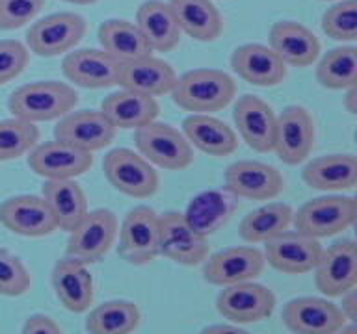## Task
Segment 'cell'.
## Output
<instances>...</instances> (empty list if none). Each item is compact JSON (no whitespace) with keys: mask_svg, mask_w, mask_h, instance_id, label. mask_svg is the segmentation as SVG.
Returning a JSON list of instances; mask_svg holds the SVG:
<instances>
[{"mask_svg":"<svg viewBox=\"0 0 357 334\" xmlns=\"http://www.w3.org/2000/svg\"><path fill=\"white\" fill-rule=\"evenodd\" d=\"M231 67L244 82L259 88H275L289 74V65L268 45L261 43H245L234 49Z\"/></svg>","mask_w":357,"mask_h":334,"instance_id":"44dd1931","label":"cell"},{"mask_svg":"<svg viewBox=\"0 0 357 334\" xmlns=\"http://www.w3.org/2000/svg\"><path fill=\"white\" fill-rule=\"evenodd\" d=\"M342 297V303H340V312H342V316L348 323L351 325H356V317H357V295H356V288L348 289L346 294L340 295Z\"/></svg>","mask_w":357,"mask_h":334,"instance_id":"7bdbcfd3","label":"cell"},{"mask_svg":"<svg viewBox=\"0 0 357 334\" xmlns=\"http://www.w3.org/2000/svg\"><path fill=\"white\" fill-rule=\"evenodd\" d=\"M63 2H69V4H77V6H89V4H95L97 0H63Z\"/></svg>","mask_w":357,"mask_h":334,"instance_id":"bcb514c9","label":"cell"},{"mask_svg":"<svg viewBox=\"0 0 357 334\" xmlns=\"http://www.w3.org/2000/svg\"><path fill=\"white\" fill-rule=\"evenodd\" d=\"M106 180L121 193L132 199H149L158 191L160 178L155 166L147 161L138 150L114 149L102 160Z\"/></svg>","mask_w":357,"mask_h":334,"instance_id":"8992f818","label":"cell"},{"mask_svg":"<svg viewBox=\"0 0 357 334\" xmlns=\"http://www.w3.org/2000/svg\"><path fill=\"white\" fill-rule=\"evenodd\" d=\"M314 284L326 297H340L357 286V247L354 239H339L322 249L314 266Z\"/></svg>","mask_w":357,"mask_h":334,"instance_id":"4fadbf2b","label":"cell"},{"mask_svg":"<svg viewBox=\"0 0 357 334\" xmlns=\"http://www.w3.org/2000/svg\"><path fill=\"white\" fill-rule=\"evenodd\" d=\"M317 141V125L303 106H289L278 116L273 150L287 166H298L311 154Z\"/></svg>","mask_w":357,"mask_h":334,"instance_id":"30bf717a","label":"cell"},{"mask_svg":"<svg viewBox=\"0 0 357 334\" xmlns=\"http://www.w3.org/2000/svg\"><path fill=\"white\" fill-rule=\"evenodd\" d=\"M0 223L10 232L24 238H43L58 230L43 195H15L6 199L0 205Z\"/></svg>","mask_w":357,"mask_h":334,"instance_id":"ffe728a7","label":"cell"},{"mask_svg":"<svg viewBox=\"0 0 357 334\" xmlns=\"http://www.w3.org/2000/svg\"><path fill=\"white\" fill-rule=\"evenodd\" d=\"M303 182L320 191H350L357 184V160L354 154L318 156L303 167Z\"/></svg>","mask_w":357,"mask_h":334,"instance_id":"f546056e","label":"cell"},{"mask_svg":"<svg viewBox=\"0 0 357 334\" xmlns=\"http://www.w3.org/2000/svg\"><path fill=\"white\" fill-rule=\"evenodd\" d=\"M181 32L201 43L216 41L223 32V17L212 0H169Z\"/></svg>","mask_w":357,"mask_h":334,"instance_id":"1f68e13d","label":"cell"},{"mask_svg":"<svg viewBox=\"0 0 357 334\" xmlns=\"http://www.w3.org/2000/svg\"><path fill=\"white\" fill-rule=\"evenodd\" d=\"M136 149L153 166L167 171H183L194 161V147L184 134L166 122L151 121L136 128Z\"/></svg>","mask_w":357,"mask_h":334,"instance_id":"277c9868","label":"cell"},{"mask_svg":"<svg viewBox=\"0 0 357 334\" xmlns=\"http://www.w3.org/2000/svg\"><path fill=\"white\" fill-rule=\"evenodd\" d=\"M160 255L181 266H199L211 255L208 238L190 227L181 212L160 216Z\"/></svg>","mask_w":357,"mask_h":334,"instance_id":"7c38bea8","label":"cell"},{"mask_svg":"<svg viewBox=\"0 0 357 334\" xmlns=\"http://www.w3.org/2000/svg\"><path fill=\"white\" fill-rule=\"evenodd\" d=\"M61 331L63 328L52 317L45 314H33L22 325V333L26 334H60Z\"/></svg>","mask_w":357,"mask_h":334,"instance_id":"b9f144b4","label":"cell"},{"mask_svg":"<svg viewBox=\"0 0 357 334\" xmlns=\"http://www.w3.org/2000/svg\"><path fill=\"white\" fill-rule=\"evenodd\" d=\"M100 111L110 119L117 130L119 128L136 130L147 122L156 121V117L160 113V106L151 95L121 88L100 102Z\"/></svg>","mask_w":357,"mask_h":334,"instance_id":"83f0119b","label":"cell"},{"mask_svg":"<svg viewBox=\"0 0 357 334\" xmlns=\"http://www.w3.org/2000/svg\"><path fill=\"white\" fill-rule=\"evenodd\" d=\"M284 327L298 334H333L346 331L339 305L322 297H296L281 312Z\"/></svg>","mask_w":357,"mask_h":334,"instance_id":"9a60e30c","label":"cell"},{"mask_svg":"<svg viewBox=\"0 0 357 334\" xmlns=\"http://www.w3.org/2000/svg\"><path fill=\"white\" fill-rule=\"evenodd\" d=\"M93 166V154L63 143L60 139L33 145L28 152V167L45 180L77 178Z\"/></svg>","mask_w":357,"mask_h":334,"instance_id":"5bb4252c","label":"cell"},{"mask_svg":"<svg viewBox=\"0 0 357 334\" xmlns=\"http://www.w3.org/2000/svg\"><path fill=\"white\" fill-rule=\"evenodd\" d=\"M357 200L351 195H326L307 200L292 216L294 230L322 239L348 230L356 223Z\"/></svg>","mask_w":357,"mask_h":334,"instance_id":"3957f363","label":"cell"},{"mask_svg":"<svg viewBox=\"0 0 357 334\" xmlns=\"http://www.w3.org/2000/svg\"><path fill=\"white\" fill-rule=\"evenodd\" d=\"M294 210L287 202H266L240 221V238L248 244H266L292 225Z\"/></svg>","mask_w":357,"mask_h":334,"instance_id":"836d02e7","label":"cell"},{"mask_svg":"<svg viewBox=\"0 0 357 334\" xmlns=\"http://www.w3.org/2000/svg\"><path fill=\"white\" fill-rule=\"evenodd\" d=\"M88 30L82 15L73 11L52 13L32 22L26 32V49L41 58L66 54L77 47Z\"/></svg>","mask_w":357,"mask_h":334,"instance_id":"52a82bcc","label":"cell"},{"mask_svg":"<svg viewBox=\"0 0 357 334\" xmlns=\"http://www.w3.org/2000/svg\"><path fill=\"white\" fill-rule=\"evenodd\" d=\"M317 80L326 89L344 91L356 86L357 80V49L354 45L331 49L318 61Z\"/></svg>","mask_w":357,"mask_h":334,"instance_id":"d590c367","label":"cell"},{"mask_svg":"<svg viewBox=\"0 0 357 334\" xmlns=\"http://www.w3.org/2000/svg\"><path fill=\"white\" fill-rule=\"evenodd\" d=\"M173 102L192 113H214L227 108L236 97V82L220 69H194L177 77Z\"/></svg>","mask_w":357,"mask_h":334,"instance_id":"6da1fadb","label":"cell"},{"mask_svg":"<svg viewBox=\"0 0 357 334\" xmlns=\"http://www.w3.org/2000/svg\"><path fill=\"white\" fill-rule=\"evenodd\" d=\"M99 41L102 50L121 63L153 54L138 24L125 19H110L102 22L99 28Z\"/></svg>","mask_w":357,"mask_h":334,"instance_id":"d6a6232c","label":"cell"},{"mask_svg":"<svg viewBox=\"0 0 357 334\" xmlns=\"http://www.w3.org/2000/svg\"><path fill=\"white\" fill-rule=\"evenodd\" d=\"M45 0H0V30H17L36 21Z\"/></svg>","mask_w":357,"mask_h":334,"instance_id":"ab89813d","label":"cell"},{"mask_svg":"<svg viewBox=\"0 0 357 334\" xmlns=\"http://www.w3.org/2000/svg\"><path fill=\"white\" fill-rule=\"evenodd\" d=\"M177 82V72L167 61L155 58L153 54L138 58V60L123 61L117 71V86L132 89L138 93L160 97L172 93Z\"/></svg>","mask_w":357,"mask_h":334,"instance_id":"cb8c5ba5","label":"cell"},{"mask_svg":"<svg viewBox=\"0 0 357 334\" xmlns=\"http://www.w3.org/2000/svg\"><path fill=\"white\" fill-rule=\"evenodd\" d=\"M225 188L238 199L272 200L284 189V178L270 164L238 160L225 169Z\"/></svg>","mask_w":357,"mask_h":334,"instance_id":"ac0fdd59","label":"cell"},{"mask_svg":"<svg viewBox=\"0 0 357 334\" xmlns=\"http://www.w3.org/2000/svg\"><path fill=\"white\" fill-rule=\"evenodd\" d=\"M233 119L238 136L250 149L261 154L272 152L278 116L266 100L257 95H242L234 102Z\"/></svg>","mask_w":357,"mask_h":334,"instance_id":"d6986e66","label":"cell"},{"mask_svg":"<svg viewBox=\"0 0 357 334\" xmlns=\"http://www.w3.org/2000/svg\"><path fill=\"white\" fill-rule=\"evenodd\" d=\"M203 333H244V328L236 325V323H231V325H211V327L203 328Z\"/></svg>","mask_w":357,"mask_h":334,"instance_id":"f6af8a7d","label":"cell"},{"mask_svg":"<svg viewBox=\"0 0 357 334\" xmlns=\"http://www.w3.org/2000/svg\"><path fill=\"white\" fill-rule=\"evenodd\" d=\"M322 255L320 239L305 236L298 230H284L264 245V260L287 275H303L314 269Z\"/></svg>","mask_w":357,"mask_h":334,"instance_id":"e0dca14e","label":"cell"},{"mask_svg":"<svg viewBox=\"0 0 357 334\" xmlns=\"http://www.w3.org/2000/svg\"><path fill=\"white\" fill-rule=\"evenodd\" d=\"M117 128L100 110L69 111L58 119L54 138L86 152H97L114 141Z\"/></svg>","mask_w":357,"mask_h":334,"instance_id":"2e32d148","label":"cell"},{"mask_svg":"<svg viewBox=\"0 0 357 334\" xmlns=\"http://www.w3.org/2000/svg\"><path fill=\"white\" fill-rule=\"evenodd\" d=\"M139 319L142 314L132 301H106L89 310L86 331L91 334H128L139 327Z\"/></svg>","mask_w":357,"mask_h":334,"instance_id":"e575fe53","label":"cell"},{"mask_svg":"<svg viewBox=\"0 0 357 334\" xmlns=\"http://www.w3.org/2000/svg\"><path fill=\"white\" fill-rule=\"evenodd\" d=\"M322 30L328 38L342 43L357 39V0H340L322 17Z\"/></svg>","mask_w":357,"mask_h":334,"instance_id":"74e56055","label":"cell"},{"mask_svg":"<svg viewBox=\"0 0 357 334\" xmlns=\"http://www.w3.org/2000/svg\"><path fill=\"white\" fill-rule=\"evenodd\" d=\"M78 93L69 84L58 80H38L17 88L8 99L13 117L30 122L58 121L75 110Z\"/></svg>","mask_w":357,"mask_h":334,"instance_id":"7a4b0ae2","label":"cell"},{"mask_svg":"<svg viewBox=\"0 0 357 334\" xmlns=\"http://www.w3.org/2000/svg\"><path fill=\"white\" fill-rule=\"evenodd\" d=\"M236 208H238V197L231 193L227 188L211 189L195 195L190 200L184 210V217L190 223V227L208 238L231 221Z\"/></svg>","mask_w":357,"mask_h":334,"instance_id":"484cf974","label":"cell"},{"mask_svg":"<svg viewBox=\"0 0 357 334\" xmlns=\"http://www.w3.org/2000/svg\"><path fill=\"white\" fill-rule=\"evenodd\" d=\"M39 141V128L36 122L19 117L0 121V161L17 160L28 154Z\"/></svg>","mask_w":357,"mask_h":334,"instance_id":"8d00e7d4","label":"cell"},{"mask_svg":"<svg viewBox=\"0 0 357 334\" xmlns=\"http://www.w3.org/2000/svg\"><path fill=\"white\" fill-rule=\"evenodd\" d=\"M216 310L236 325L264 321L275 310V295L255 280L225 286L216 299Z\"/></svg>","mask_w":357,"mask_h":334,"instance_id":"9c48e42d","label":"cell"},{"mask_svg":"<svg viewBox=\"0 0 357 334\" xmlns=\"http://www.w3.org/2000/svg\"><path fill=\"white\" fill-rule=\"evenodd\" d=\"M342 104H344L346 111L356 116L357 113V88L356 86H350V88L344 89V97H342Z\"/></svg>","mask_w":357,"mask_h":334,"instance_id":"ee69618b","label":"cell"},{"mask_svg":"<svg viewBox=\"0 0 357 334\" xmlns=\"http://www.w3.org/2000/svg\"><path fill=\"white\" fill-rule=\"evenodd\" d=\"M30 61V50L17 39L0 41V86L15 80L26 69Z\"/></svg>","mask_w":357,"mask_h":334,"instance_id":"60d3db41","label":"cell"},{"mask_svg":"<svg viewBox=\"0 0 357 334\" xmlns=\"http://www.w3.org/2000/svg\"><path fill=\"white\" fill-rule=\"evenodd\" d=\"M324 2H333V0H324Z\"/></svg>","mask_w":357,"mask_h":334,"instance_id":"7dc6e473","label":"cell"},{"mask_svg":"<svg viewBox=\"0 0 357 334\" xmlns=\"http://www.w3.org/2000/svg\"><path fill=\"white\" fill-rule=\"evenodd\" d=\"M268 47L290 67H309L320 56V41L301 22L279 21L270 28Z\"/></svg>","mask_w":357,"mask_h":334,"instance_id":"d4e9b609","label":"cell"},{"mask_svg":"<svg viewBox=\"0 0 357 334\" xmlns=\"http://www.w3.org/2000/svg\"><path fill=\"white\" fill-rule=\"evenodd\" d=\"M203 277L212 286H231V284L255 280L262 275L266 260L264 253L251 245L227 247L206 256L203 262Z\"/></svg>","mask_w":357,"mask_h":334,"instance_id":"8fae6325","label":"cell"},{"mask_svg":"<svg viewBox=\"0 0 357 334\" xmlns=\"http://www.w3.org/2000/svg\"><path fill=\"white\" fill-rule=\"evenodd\" d=\"M136 24L153 52H169L181 43V26L169 2L145 0L136 13Z\"/></svg>","mask_w":357,"mask_h":334,"instance_id":"f1b7e54d","label":"cell"},{"mask_svg":"<svg viewBox=\"0 0 357 334\" xmlns=\"http://www.w3.org/2000/svg\"><path fill=\"white\" fill-rule=\"evenodd\" d=\"M184 138L201 152L214 158L231 156L238 149V136L227 122L211 113H192L183 121Z\"/></svg>","mask_w":357,"mask_h":334,"instance_id":"4316f807","label":"cell"},{"mask_svg":"<svg viewBox=\"0 0 357 334\" xmlns=\"http://www.w3.org/2000/svg\"><path fill=\"white\" fill-rule=\"evenodd\" d=\"M43 199L54 217L56 228L73 230L80 219L88 214V197L82 186L75 178H60V180H45Z\"/></svg>","mask_w":357,"mask_h":334,"instance_id":"4dcf8cb0","label":"cell"},{"mask_svg":"<svg viewBox=\"0 0 357 334\" xmlns=\"http://www.w3.org/2000/svg\"><path fill=\"white\" fill-rule=\"evenodd\" d=\"M119 63L106 50L78 49L63 58L61 69L69 82L78 88L106 89L117 86Z\"/></svg>","mask_w":357,"mask_h":334,"instance_id":"7402d4cb","label":"cell"},{"mask_svg":"<svg viewBox=\"0 0 357 334\" xmlns=\"http://www.w3.org/2000/svg\"><path fill=\"white\" fill-rule=\"evenodd\" d=\"M32 278L19 256L0 247V295L21 297L30 289Z\"/></svg>","mask_w":357,"mask_h":334,"instance_id":"f35d334b","label":"cell"},{"mask_svg":"<svg viewBox=\"0 0 357 334\" xmlns=\"http://www.w3.org/2000/svg\"><path fill=\"white\" fill-rule=\"evenodd\" d=\"M117 253L132 266H147L160 256V214L151 206H136L121 223Z\"/></svg>","mask_w":357,"mask_h":334,"instance_id":"5b68a950","label":"cell"},{"mask_svg":"<svg viewBox=\"0 0 357 334\" xmlns=\"http://www.w3.org/2000/svg\"><path fill=\"white\" fill-rule=\"evenodd\" d=\"M52 288L63 308L75 314L89 310L95 299L93 275L88 264L66 256L54 264L52 269Z\"/></svg>","mask_w":357,"mask_h":334,"instance_id":"603a6c76","label":"cell"},{"mask_svg":"<svg viewBox=\"0 0 357 334\" xmlns=\"http://www.w3.org/2000/svg\"><path fill=\"white\" fill-rule=\"evenodd\" d=\"M119 221L108 208L88 210V214L69 230L67 256L77 258L84 264H95L108 255L117 238Z\"/></svg>","mask_w":357,"mask_h":334,"instance_id":"ba28073f","label":"cell"}]
</instances>
